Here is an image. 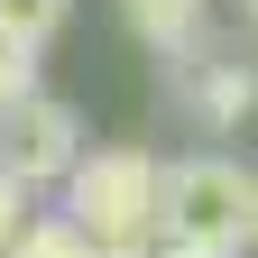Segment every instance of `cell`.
<instances>
[{
  "instance_id": "obj_4",
  "label": "cell",
  "mask_w": 258,
  "mask_h": 258,
  "mask_svg": "<svg viewBox=\"0 0 258 258\" xmlns=\"http://www.w3.org/2000/svg\"><path fill=\"white\" fill-rule=\"evenodd\" d=\"M184 74H194V120H203V129H240L258 111V64L203 55V64H184Z\"/></svg>"
},
{
  "instance_id": "obj_12",
  "label": "cell",
  "mask_w": 258,
  "mask_h": 258,
  "mask_svg": "<svg viewBox=\"0 0 258 258\" xmlns=\"http://www.w3.org/2000/svg\"><path fill=\"white\" fill-rule=\"evenodd\" d=\"M240 10H249V19H258V0H240Z\"/></svg>"
},
{
  "instance_id": "obj_6",
  "label": "cell",
  "mask_w": 258,
  "mask_h": 258,
  "mask_svg": "<svg viewBox=\"0 0 258 258\" xmlns=\"http://www.w3.org/2000/svg\"><path fill=\"white\" fill-rule=\"evenodd\" d=\"M64 10L74 0H0V46H19V55H37L55 28H64Z\"/></svg>"
},
{
  "instance_id": "obj_1",
  "label": "cell",
  "mask_w": 258,
  "mask_h": 258,
  "mask_svg": "<svg viewBox=\"0 0 258 258\" xmlns=\"http://www.w3.org/2000/svg\"><path fill=\"white\" fill-rule=\"evenodd\" d=\"M249 212H258V175L240 157H184V166L157 175V240H175V249L240 258Z\"/></svg>"
},
{
  "instance_id": "obj_5",
  "label": "cell",
  "mask_w": 258,
  "mask_h": 258,
  "mask_svg": "<svg viewBox=\"0 0 258 258\" xmlns=\"http://www.w3.org/2000/svg\"><path fill=\"white\" fill-rule=\"evenodd\" d=\"M120 19L139 28V46H157V55H194L203 46V0H120Z\"/></svg>"
},
{
  "instance_id": "obj_2",
  "label": "cell",
  "mask_w": 258,
  "mask_h": 258,
  "mask_svg": "<svg viewBox=\"0 0 258 258\" xmlns=\"http://www.w3.org/2000/svg\"><path fill=\"white\" fill-rule=\"evenodd\" d=\"M157 175L148 148H83L64 166V221L83 240H157Z\"/></svg>"
},
{
  "instance_id": "obj_11",
  "label": "cell",
  "mask_w": 258,
  "mask_h": 258,
  "mask_svg": "<svg viewBox=\"0 0 258 258\" xmlns=\"http://www.w3.org/2000/svg\"><path fill=\"white\" fill-rule=\"evenodd\" d=\"M249 249H258V212H249Z\"/></svg>"
},
{
  "instance_id": "obj_3",
  "label": "cell",
  "mask_w": 258,
  "mask_h": 258,
  "mask_svg": "<svg viewBox=\"0 0 258 258\" xmlns=\"http://www.w3.org/2000/svg\"><path fill=\"white\" fill-rule=\"evenodd\" d=\"M83 157V120L55 92H28V102L0 111V175L10 184H64V166Z\"/></svg>"
},
{
  "instance_id": "obj_9",
  "label": "cell",
  "mask_w": 258,
  "mask_h": 258,
  "mask_svg": "<svg viewBox=\"0 0 258 258\" xmlns=\"http://www.w3.org/2000/svg\"><path fill=\"white\" fill-rule=\"evenodd\" d=\"M83 258H157V249H148V240H92Z\"/></svg>"
},
{
  "instance_id": "obj_8",
  "label": "cell",
  "mask_w": 258,
  "mask_h": 258,
  "mask_svg": "<svg viewBox=\"0 0 258 258\" xmlns=\"http://www.w3.org/2000/svg\"><path fill=\"white\" fill-rule=\"evenodd\" d=\"M28 92H37V64H28L19 46H0V111H10V102H28Z\"/></svg>"
},
{
  "instance_id": "obj_7",
  "label": "cell",
  "mask_w": 258,
  "mask_h": 258,
  "mask_svg": "<svg viewBox=\"0 0 258 258\" xmlns=\"http://www.w3.org/2000/svg\"><path fill=\"white\" fill-rule=\"evenodd\" d=\"M0 249H10V258H83L92 240H83L74 221L55 212V221H28V231H10V240H0Z\"/></svg>"
},
{
  "instance_id": "obj_10",
  "label": "cell",
  "mask_w": 258,
  "mask_h": 258,
  "mask_svg": "<svg viewBox=\"0 0 258 258\" xmlns=\"http://www.w3.org/2000/svg\"><path fill=\"white\" fill-rule=\"evenodd\" d=\"M19 194H28V184H10V175H0V240L19 231Z\"/></svg>"
}]
</instances>
